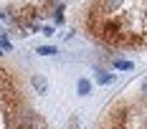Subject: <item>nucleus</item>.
Instances as JSON below:
<instances>
[{
    "label": "nucleus",
    "instance_id": "f257e3e1",
    "mask_svg": "<svg viewBox=\"0 0 147 129\" xmlns=\"http://www.w3.org/2000/svg\"><path fill=\"white\" fill-rule=\"evenodd\" d=\"M127 124V106H117L109 114V129H124Z\"/></svg>",
    "mask_w": 147,
    "mask_h": 129
},
{
    "label": "nucleus",
    "instance_id": "f03ea898",
    "mask_svg": "<svg viewBox=\"0 0 147 129\" xmlns=\"http://www.w3.org/2000/svg\"><path fill=\"white\" fill-rule=\"evenodd\" d=\"M33 86H36L38 94H46V91H48V84H46V79L41 73H33Z\"/></svg>",
    "mask_w": 147,
    "mask_h": 129
},
{
    "label": "nucleus",
    "instance_id": "7ed1b4c3",
    "mask_svg": "<svg viewBox=\"0 0 147 129\" xmlns=\"http://www.w3.org/2000/svg\"><path fill=\"white\" fill-rule=\"evenodd\" d=\"M96 81H99L102 86H107V84H112V81H114V73L104 71V69H96Z\"/></svg>",
    "mask_w": 147,
    "mask_h": 129
},
{
    "label": "nucleus",
    "instance_id": "20e7f679",
    "mask_svg": "<svg viewBox=\"0 0 147 129\" xmlns=\"http://www.w3.org/2000/svg\"><path fill=\"white\" fill-rule=\"evenodd\" d=\"M89 91H91V84H89L86 79H81V81H79V94H81V96H86Z\"/></svg>",
    "mask_w": 147,
    "mask_h": 129
},
{
    "label": "nucleus",
    "instance_id": "39448f33",
    "mask_svg": "<svg viewBox=\"0 0 147 129\" xmlns=\"http://www.w3.org/2000/svg\"><path fill=\"white\" fill-rule=\"evenodd\" d=\"M38 53H41V56H53V53H56V48H53V46H41V48H38Z\"/></svg>",
    "mask_w": 147,
    "mask_h": 129
},
{
    "label": "nucleus",
    "instance_id": "423d86ee",
    "mask_svg": "<svg viewBox=\"0 0 147 129\" xmlns=\"http://www.w3.org/2000/svg\"><path fill=\"white\" fill-rule=\"evenodd\" d=\"M114 69H132L129 61H114Z\"/></svg>",
    "mask_w": 147,
    "mask_h": 129
},
{
    "label": "nucleus",
    "instance_id": "0eeeda50",
    "mask_svg": "<svg viewBox=\"0 0 147 129\" xmlns=\"http://www.w3.org/2000/svg\"><path fill=\"white\" fill-rule=\"evenodd\" d=\"M0 48H5V51H8V48H10V41H8V38H5V36H0Z\"/></svg>",
    "mask_w": 147,
    "mask_h": 129
},
{
    "label": "nucleus",
    "instance_id": "6e6552de",
    "mask_svg": "<svg viewBox=\"0 0 147 129\" xmlns=\"http://www.w3.org/2000/svg\"><path fill=\"white\" fill-rule=\"evenodd\" d=\"M142 94H145V99H147V79H145V84H142Z\"/></svg>",
    "mask_w": 147,
    "mask_h": 129
},
{
    "label": "nucleus",
    "instance_id": "1a4fd4ad",
    "mask_svg": "<svg viewBox=\"0 0 147 129\" xmlns=\"http://www.w3.org/2000/svg\"><path fill=\"white\" fill-rule=\"evenodd\" d=\"M69 129H79V124H76V122H74V124H71V127H69Z\"/></svg>",
    "mask_w": 147,
    "mask_h": 129
}]
</instances>
